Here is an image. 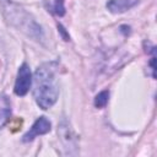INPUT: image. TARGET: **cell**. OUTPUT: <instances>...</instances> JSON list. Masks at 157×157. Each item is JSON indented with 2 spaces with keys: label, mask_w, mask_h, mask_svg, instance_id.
Wrapping results in <instances>:
<instances>
[{
  "label": "cell",
  "mask_w": 157,
  "mask_h": 157,
  "mask_svg": "<svg viewBox=\"0 0 157 157\" xmlns=\"http://www.w3.org/2000/svg\"><path fill=\"white\" fill-rule=\"evenodd\" d=\"M54 11L59 16L65 15V7H64V0H55L54 2Z\"/></svg>",
  "instance_id": "52a82bcc"
},
{
  "label": "cell",
  "mask_w": 157,
  "mask_h": 157,
  "mask_svg": "<svg viewBox=\"0 0 157 157\" xmlns=\"http://www.w3.org/2000/svg\"><path fill=\"white\" fill-rule=\"evenodd\" d=\"M11 115V102L6 94L0 96V129L5 126Z\"/></svg>",
  "instance_id": "5b68a950"
},
{
  "label": "cell",
  "mask_w": 157,
  "mask_h": 157,
  "mask_svg": "<svg viewBox=\"0 0 157 157\" xmlns=\"http://www.w3.org/2000/svg\"><path fill=\"white\" fill-rule=\"evenodd\" d=\"M32 85V74H31V69L29 66L25 63L20 66L18 72H17V78L15 82V93L17 96H25L27 94V92L29 91Z\"/></svg>",
  "instance_id": "7a4b0ae2"
},
{
  "label": "cell",
  "mask_w": 157,
  "mask_h": 157,
  "mask_svg": "<svg viewBox=\"0 0 157 157\" xmlns=\"http://www.w3.org/2000/svg\"><path fill=\"white\" fill-rule=\"evenodd\" d=\"M50 129H52L50 121H49L45 117H40V118H38V119L34 121V124L32 125V128L23 135L22 141H23V142H29V141H32L36 136H38V135H44V134L49 132Z\"/></svg>",
  "instance_id": "3957f363"
},
{
  "label": "cell",
  "mask_w": 157,
  "mask_h": 157,
  "mask_svg": "<svg viewBox=\"0 0 157 157\" xmlns=\"http://www.w3.org/2000/svg\"><path fill=\"white\" fill-rule=\"evenodd\" d=\"M58 28H59V31H60L63 34H65V31H64V28H63V26H61V25H59V26H58ZM64 39H65V40H69V37H67V36H64Z\"/></svg>",
  "instance_id": "ba28073f"
},
{
  "label": "cell",
  "mask_w": 157,
  "mask_h": 157,
  "mask_svg": "<svg viewBox=\"0 0 157 157\" xmlns=\"http://www.w3.org/2000/svg\"><path fill=\"white\" fill-rule=\"evenodd\" d=\"M108 98H109V92H108V91H102V92H99V93L96 96V98H94V105H96L97 108H103V107H105L107 103H108Z\"/></svg>",
  "instance_id": "8992f818"
},
{
  "label": "cell",
  "mask_w": 157,
  "mask_h": 157,
  "mask_svg": "<svg viewBox=\"0 0 157 157\" xmlns=\"http://www.w3.org/2000/svg\"><path fill=\"white\" fill-rule=\"evenodd\" d=\"M59 87L54 75V69L49 64H44L37 69L34 74L33 97L42 109L50 108L58 99Z\"/></svg>",
  "instance_id": "6da1fadb"
},
{
  "label": "cell",
  "mask_w": 157,
  "mask_h": 157,
  "mask_svg": "<svg viewBox=\"0 0 157 157\" xmlns=\"http://www.w3.org/2000/svg\"><path fill=\"white\" fill-rule=\"evenodd\" d=\"M137 1L139 0H109L107 2V7L113 13H121L135 6Z\"/></svg>",
  "instance_id": "277c9868"
}]
</instances>
